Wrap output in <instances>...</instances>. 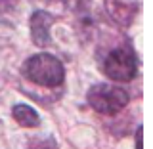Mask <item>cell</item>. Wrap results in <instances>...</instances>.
Segmentation results:
<instances>
[{
	"label": "cell",
	"instance_id": "1",
	"mask_svg": "<svg viewBox=\"0 0 153 149\" xmlns=\"http://www.w3.org/2000/svg\"><path fill=\"white\" fill-rule=\"evenodd\" d=\"M21 75L33 84L44 88H57L65 80V67L56 56L42 52L27 57L21 67Z\"/></svg>",
	"mask_w": 153,
	"mask_h": 149
},
{
	"label": "cell",
	"instance_id": "2",
	"mask_svg": "<svg viewBox=\"0 0 153 149\" xmlns=\"http://www.w3.org/2000/svg\"><path fill=\"white\" fill-rule=\"evenodd\" d=\"M86 99H88V105L94 111H98L100 115H105V117H113V115L121 113L126 107L128 94L121 86L100 82V84H94L88 90Z\"/></svg>",
	"mask_w": 153,
	"mask_h": 149
},
{
	"label": "cell",
	"instance_id": "3",
	"mask_svg": "<svg viewBox=\"0 0 153 149\" xmlns=\"http://www.w3.org/2000/svg\"><path fill=\"white\" fill-rule=\"evenodd\" d=\"M103 73L115 82H130L138 75L136 54L128 46H119L103 59Z\"/></svg>",
	"mask_w": 153,
	"mask_h": 149
},
{
	"label": "cell",
	"instance_id": "4",
	"mask_svg": "<svg viewBox=\"0 0 153 149\" xmlns=\"http://www.w3.org/2000/svg\"><path fill=\"white\" fill-rule=\"evenodd\" d=\"M54 16L44 12V10H36L29 19V27H31V38L38 48H46L52 42L50 29L54 25Z\"/></svg>",
	"mask_w": 153,
	"mask_h": 149
},
{
	"label": "cell",
	"instance_id": "5",
	"mask_svg": "<svg viewBox=\"0 0 153 149\" xmlns=\"http://www.w3.org/2000/svg\"><path fill=\"white\" fill-rule=\"evenodd\" d=\"M12 117H13V121L23 128H36L38 124H40V115H38L31 105H25V103L13 105Z\"/></svg>",
	"mask_w": 153,
	"mask_h": 149
},
{
	"label": "cell",
	"instance_id": "6",
	"mask_svg": "<svg viewBox=\"0 0 153 149\" xmlns=\"http://www.w3.org/2000/svg\"><path fill=\"white\" fill-rule=\"evenodd\" d=\"M107 10L111 13V17L121 25H128L132 21V17L136 16V4L128 6L124 0H107Z\"/></svg>",
	"mask_w": 153,
	"mask_h": 149
},
{
	"label": "cell",
	"instance_id": "7",
	"mask_svg": "<svg viewBox=\"0 0 153 149\" xmlns=\"http://www.w3.org/2000/svg\"><path fill=\"white\" fill-rule=\"evenodd\" d=\"M25 149H57V143L52 136H44V138H35V140H31Z\"/></svg>",
	"mask_w": 153,
	"mask_h": 149
},
{
	"label": "cell",
	"instance_id": "8",
	"mask_svg": "<svg viewBox=\"0 0 153 149\" xmlns=\"http://www.w3.org/2000/svg\"><path fill=\"white\" fill-rule=\"evenodd\" d=\"M19 2V0H0V10H12L13 6H16V4Z\"/></svg>",
	"mask_w": 153,
	"mask_h": 149
},
{
	"label": "cell",
	"instance_id": "9",
	"mask_svg": "<svg viewBox=\"0 0 153 149\" xmlns=\"http://www.w3.org/2000/svg\"><path fill=\"white\" fill-rule=\"evenodd\" d=\"M134 149H142V126L136 128V147Z\"/></svg>",
	"mask_w": 153,
	"mask_h": 149
}]
</instances>
